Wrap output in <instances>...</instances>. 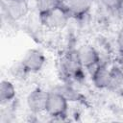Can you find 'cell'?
Segmentation results:
<instances>
[{
  "label": "cell",
  "instance_id": "cell-1",
  "mask_svg": "<svg viewBox=\"0 0 123 123\" xmlns=\"http://www.w3.org/2000/svg\"><path fill=\"white\" fill-rule=\"evenodd\" d=\"M68 99L60 91H49L44 112L53 119H62L68 111Z\"/></svg>",
  "mask_w": 123,
  "mask_h": 123
},
{
  "label": "cell",
  "instance_id": "cell-2",
  "mask_svg": "<svg viewBox=\"0 0 123 123\" xmlns=\"http://www.w3.org/2000/svg\"><path fill=\"white\" fill-rule=\"evenodd\" d=\"M41 25L50 31H60L64 29L70 19V15L62 7L50 11L43 14H38Z\"/></svg>",
  "mask_w": 123,
  "mask_h": 123
},
{
  "label": "cell",
  "instance_id": "cell-3",
  "mask_svg": "<svg viewBox=\"0 0 123 123\" xmlns=\"http://www.w3.org/2000/svg\"><path fill=\"white\" fill-rule=\"evenodd\" d=\"M20 63L27 74L37 73L44 67L46 63V57L39 49L32 48L25 52Z\"/></svg>",
  "mask_w": 123,
  "mask_h": 123
},
{
  "label": "cell",
  "instance_id": "cell-4",
  "mask_svg": "<svg viewBox=\"0 0 123 123\" xmlns=\"http://www.w3.org/2000/svg\"><path fill=\"white\" fill-rule=\"evenodd\" d=\"M75 52L83 68L90 70L100 64V54L91 44H82Z\"/></svg>",
  "mask_w": 123,
  "mask_h": 123
},
{
  "label": "cell",
  "instance_id": "cell-5",
  "mask_svg": "<svg viewBox=\"0 0 123 123\" xmlns=\"http://www.w3.org/2000/svg\"><path fill=\"white\" fill-rule=\"evenodd\" d=\"M48 93L49 91L41 87H36L29 92L26 97V105L32 113L38 114L44 112Z\"/></svg>",
  "mask_w": 123,
  "mask_h": 123
},
{
  "label": "cell",
  "instance_id": "cell-6",
  "mask_svg": "<svg viewBox=\"0 0 123 123\" xmlns=\"http://www.w3.org/2000/svg\"><path fill=\"white\" fill-rule=\"evenodd\" d=\"M3 11L12 21H19L29 12V0H6Z\"/></svg>",
  "mask_w": 123,
  "mask_h": 123
},
{
  "label": "cell",
  "instance_id": "cell-7",
  "mask_svg": "<svg viewBox=\"0 0 123 123\" xmlns=\"http://www.w3.org/2000/svg\"><path fill=\"white\" fill-rule=\"evenodd\" d=\"M62 7L70 16L80 17L90 11L92 0H62Z\"/></svg>",
  "mask_w": 123,
  "mask_h": 123
},
{
  "label": "cell",
  "instance_id": "cell-8",
  "mask_svg": "<svg viewBox=\"0 0 123 123\" xmlns=\"http://www.w3.org/2000/svg\"><path fill=\"white\" fill-rule=\"evenodd\" d=\"M111 81V70L105 64H98L91 71V82L98 89L110 88Z\"/></svg>",
  "mask_w": 123,
  "mask_h": 123
},
{
  "label": "cell",
  "instance_id": "cell-9",
  "mask_svg": "<svg viewBox=\"0 0 123 123\" xmlns=\"http://www.w3.org/2000/svg\"><path fill=\"white\" fill-rule=\"evenodd\" d=\"M62 68L63 72L71 78H77L79 76L83 66L77 58L76 52L65 55V57L62 60Z\"/></svg>",
  "mask_w": 123,
  "mask_h": 123
},
{
  "label": "cell",
  "instance_id": "cell-10",
  "mask_svg": "<svg viewBox=\"0 0 123 123\" xmlns=\"http://www.w3.org/2000/svg\"><path fill=\"white\" fill-rule=\"evenodd\" d=\"M16 86L14 84L9 80L4 79L0 83V102L1 105H9L16 97Z\"/></svg>",
  "mask_w": 123,
  "mask_h": 123
},
{
  "label": "cell",
  "instance_id": "cell-11",
  "mask_svg": "<svg viewBox=\"0 0 123 123\" xmlns=\"http://www.w3.org/2000/svg\"><path fill=\"white\" fill-rule=\"evenodd\" d=\"M62 5V0H35V7L38 14L46 13Z\"/></svg>",
  "mask_w": 123,
  "mask_h": 123
},
{
  "label": "cell",
  "instance_id": "cell-12",
  "mask_svg": "<svg viewBox=\"0 0 123 123\" xmlns=\"http://www.w3.org/2000/svg\"><path fill=\"white\" fill-rule=\"evenodd\" d=\"M100 1L104 8L111 12H115L121 9L123 6V0H100Z\"/></svg>",
  "mask_w": 123,
  "mask_h": 123
},
{
  "label": "cell",
  "instance_id": "cell-13",
  "mask_svg": "<svg viewBox=\"0 0 123 123\" xmlns=\"http://www.w3.org/2000/svg\"><path fill=\"white\" fill-rule=\"evenodd\" d=\"M116 45H117V49H118L119 53L121 55H123V27L120 29V31L117 34V37H116Z\"/></svg>",
  "mask_w": 123,
  "mask_h": 123
}]
</instances>
